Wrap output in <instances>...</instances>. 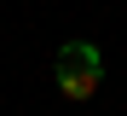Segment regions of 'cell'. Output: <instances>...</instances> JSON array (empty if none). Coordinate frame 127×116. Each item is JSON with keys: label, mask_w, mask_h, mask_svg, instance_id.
<instances>
[{"label": "cell", "mask_w": 127, "mask_h": 116, "mask_svg": "<svg viewBox=\"0 0 127 116\" xmlns=\"http://www.w3.org/2000/svg\"><path fill=\"white\" fill-rule=\"evenodd\" d=\"M58 93L64 99H75V105H87L93 93L104 87V58H98V46L93 41H64L58 46Z\"/></svg>", "instance_id": "cell-1"}]
</instances>
